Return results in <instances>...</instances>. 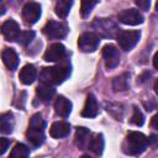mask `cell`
I'll use <instances>...</instances> for the list:
<instances>
[{
    "mask_svg": "<svg viewBox=\"0 0 158 158\" xmlns=\"http://www.w3.org/2000/svg\"><path fill=\"white\" fill-rule=\"evenodd\" d=\"M69 131H70V126L69 123L64 122V121H57L54 122L51 128H49V135L53 137V138H63L65 136L69 135Z\"/></svg>",
    "mask_w": 158,
    "mask_h": 158,
    "instance_id": "7c38bea8",
    "label": "cell"
},
{
    "mask_svg": "<svg viewBox=\"0 0 158 158\" xmlns=\"http://www.w3.org/2000/svg\"><path fill=\"white\" fill-rule=\"evenodd\" d=\"M28 156H30V149L22 143L15 144V147L12 148V151L10 153L11 158H25V157H28Z\"/></svg>",
    "mask_w": 158,
    "mask_h": 158,
    "instance_id": "603a6c76",
    "label": "cell"
},
{
    "mask_svg": "<svg viewBox=\"0 0 158 158\" xmlns=\"http://www.w3.org/2000/svg\"><path fill=\"white\" fill-rule=\"evenodd\" d=\"M54 110H56L57 115H59L62 117H67V116H69V114L72 111V102L68 99H65L64 96H58L54 102Z\"/></svg>",
    "mask_w": 158,
    "mask_h": 158,
    "instance_id": "5bb4252c",
    "label": "cell"
},
{
    "mask_svg": "<svg viewBox=\"0 0 158 158\" xmlns=\"http://www.w3.org/2000/svg\"><path fill=\"white\" fill-rule=\"evenodd\" d=\"M131 122L136 126H142L144 123V117H143V114L139 111V109H137V107L133 109V115H132Z\"/></svg>",
    "mask_w": 158,
    "mask_h": 158,
    "instance_id": "4316f807",
    "label": "cell"
},
{
    "mask_svg": "<svg viewBox=\"0 0 158 158\" xmlns=\"http://www.w3.org/2000/svg\"><path fill=\"white\" fill-rule=\"evenodd\" d=\"M99 112V105H98V101L95 99V96L93 94H89L86 96V101H85V105L81 110V116L83 117H88V118H93L98 115Z\"/></svg>",
    "mask_w": 158,
    "mask_h": 158,
    "instance_id": "8fae6325",
    "label": "cell"
},
{
    "mask_svg": "<svg viewBox=\"0 0 158 158\" xmlns=\"http://www.w3.org/2000/svg\"><path fill=\"white\" fill-rule=\"evenodd\" d=\"M54 93H56L54 88H53L52 85H47V84H41V85H38L37 89H36L37 96H38L40 100L43 101V102L49 101V100L53 98Z\"/></svg>",
    "mask_w": 158,
    "mask_h": 158,
    "instance_id": "d6986e66",
    "label": "cell"
},
{
    "mask_svg": "<svg viewBox=\"0 0 158 158\" xmlns=\"http://www.w3.org/2000/svg\"><path fill=\"white\" fill-rule=\"evenodd\" d=\"M65 56V47L62 43H53L44 52L43 59L46 62H57Z\"/></svg>",
    "mask_w": 158,
    "mask_h": 158,
    "instance_id": "30bf717a",
    "label": "cell"
},
{
    "mask_svg": "<svg viewBox=\"0 0 158 158\" xmlns=\"http://www.w3.org/2000/svg\"><path fill=\"white\" fill-rule=\"evenodd\" d=\"M2 62L10 70H15L19 65V57L16 52L11 48H5L2 51Z\"/></svg>",
    "mask_w": 158,
    "mask_h": 158,
    "instance_id": "9a60e30c",
    "label": "cell"
},
{
    "mask_svg": "<svg viewBox=\"0 0 158 158\" xmlns=\"http://www.w3.org/2000/svg\"><path fill=\"white\" fill-rule=\"evenodd\" d=\"M118 21L125 23V25H130V26H136L143 22V16L142 14L136 10V9H126L122 10L121 12H118L117 15Z\"/></svg>",
    "mask_w": 158,
    "mask_h": 158,
    "instance_id": "52a82bcc",
    "label": "cell"
},
{
    "mask_svg": "<svg viewBox=\"0 0 158 158\" xmlns=\"http://www.w3.org/2000/svg\"><path fill=\"white\" fill-rule=\"evenodd\" d=\"M15 120L11 112H5L0 115V132L2 133H11L14 130Z\"/></svg>",
    "mask_w": 158,
    "mask_h": 158,
    "instance_id": "2e32d148",
    "label": "cell"
},
{
    "mask_svg": "<svg viewBox=\"0 0 158 158\" xmlns=\"http://www.w3.org/2000/svg\"><path fill=\"white\" fill-rule=\"evenodd\" d=\"M114 89L115 91H125L128 89V74H122L114 79Z\"/></svg>",
    "mask_w": 158,
    "mask_h": 158,
    "instance_id": "44dd1931",
    "label": "cell"
},
{
    "mask_svg": "<svg viewBox=\"0 0 158 158\" xmlns=\"http://www.w3.org/2000/svg\"><path fill=\"white\" fill-rule=\"evenodd\" d=\"M149 144L148 137L142 132H130L126 137V142L123 144V152L131 156H137L142 153L147 146Z\"/></svg>",
    "mask_w": 158,
    "mask_h": 158,
    "instance_id": "7a4b0ae2",
    "label": "cell"
},
{
    "mask_svg": "<svg viewBox=\"0 0 158 158\" xmlns=\"http://www.w3.org/2000/svg\"><path fill=\"white\" fill-rule=\"evenodd\" d=\"M26 137L27 139L35 146V147H38L43 143L44 141V133H43V130H37V128H31L28 127V130L26 131Z\"/></svg>",
    "mask_w": 158,
    "mask_h": 158,
    "instance_id": "ac0fdd59",
    "label": "cell"
},
{
    "mask_svg": "<svg viewBox=\"0 0 158 158\" xmlns=\"http://www.w3.org/2000/svg\"><path fill=\"white\" fill-rule=\"evenodd\" d=\"M99 37L93 33V32H85L83 35L79 36V40H78V46H79V49L81 52H85V53H89V52H94L98 46H99Z\"/></svg>",
    "mask_w": 158,
    "mask_h": 158,
    "instance_id": "5b68a950",
    "label": "cell"
},
{
    "mask_svg": "<svg viewBox=\"0 0 158 158\" xmlns=\"http://www.w3.org/2000/svg\"><path fill=\"white\" fill-rule=\"evenodd\" d=\"M33 37H35L33 31H23V32H20V35L17 37V42L22 46H26L33 40Z\"/></svg>",
    "mask_w": 158,
    "mask_h": 158,
    "instance_id": "484cf974",
    "label": "cell"
},
{
    "mask_svg": "<svg viewBox=\"0 0 158 158\" xmlns=\"http://www.w3.org/2000/svg\"><path fill=\"white\" fill-rule=\"evenodd\" d=\"M136 5L141 9V10H148L149 6H151V0H135Z\"/></svg>",
    "mask_w": 158,
    "mask_h": 158,
    "instance_id": "f1b7e54d",
    "label": "cell"
},
{
    "mask_svg": "<svg viewBox=\"0 0 158 158\" xmlns=\"http://www.w3.org/2000/svg\"><path fill=\"white\" fill-rule=\"evenodd\" d=\"M141 32L139 31H120L117 35V42L121 49L131 51L139 41Z\"/></svg>",
    "mask_w": 158,
    "mask_h": 158,
    "instance_id": "3957f363",
    "label": "cell"
},
{
    "mask_svg": "<svg viewBox=\"0 0 158 158\" xmlns=\"http://www.w3.org/2000/svg\"><path fill=\"white\" fill-rule=\"evenodd\" d=\"M98 0H81V6H80V15L83 17L89 16V14L91 12V10L94 9V6L96 5Z\"/></svg>",
    "mask_w": 158,
    "mask_h": 158,
    "instance_id": "cb8c5ba5",
    "label": "cell"
},
{
    "mask_svg": "<svg viewBox=\"0 0 158 158\" xmlns=\"http://www.w3.org/2000/svg\"><path fill=\"white\" fill-rule=\"evenodd\" d=\"M36 77H37V70H36L35 65H32V64H26L25 67H22V69L20 70V75H19L20 81L25 85L32 84L35 81Z\"/></svg>",
    "mask_w": 158,
    "mask_h": 158,
    "instance_id": "4fadbf2b",
    "label": "cell"
},
{
    "mask_svg": "<svg viewBox=\"0 0 158 158\" xmlns=\"http://www.w3.org/2000/svg\"><path fill=\"white\" fill-rule=\"evenodd\" d=\"M156 120H157V116H153V117H152V127H153V128H157V126H156Z\"/></svg>",
    "mask_w": 158,
    "mask_h": 158,
    "instance_id": "4dcf8cb0",
    "label": "cell"
},
{
    "mask_svg": "<svg viewBox=\"0 0 158 158\" xmlns=\"http://www.w3.org/2000/svg\"><path fill=\"white\" fill-rule=\"evenodd\" d=\"M41 16V6L40 4L35 2V1H30L27 2L23 9H22V19L25 20L26 23L33 25L40 20Z\"/></svg>",
    "mask_w": 158,
    "mask_h": 158,
    "instance_id": "8992f818",
    "label": "cell"
},
{
    "mask_svg": "<svg viewBox=\"0 0 158 158\" xmlns=\"http://www.w3.org/2000/svg\"><path fill=\"white\" fill-rule=\"evenodd\" d=\"M44 126H46V122H44V120L42 118V115H41V114H35V115L30 118L28 127H31V128H37V130H43Z\"/></svg>",
    "mask_w": 158,
    "mask_h": 158,
    "instance_id": "d4e9b609",
    "label": "cell"
},
{
    "mask_svg": "<svg viewBox=\"0 0 158 158\" xmlns=\"http://www.w3.org/2000/svg\"><path fill=\"white\" fill-rule=\"evenodd\" d=\"M89 135H90V132H89L88 128H85V127H78L77 128V132H75V144L81 148L85 144V142L88 141Z\"/></svg>",
    "mask_w": 158,
    "mask_h": 158,
    "instance_id": "7402d4cb",
    "label": "cell"
},
{
    "mask_svg": "<svg viewBox=\"0 0 158 158\" xmlns=\"http://www.w3.org/2000/svg\"><path fill=\"white\" fill-rule=\"evenodd\" d=\"M148 77H149V73H148V72H146V73H143V74L138 78V81H139V83H144V81L147 80V78H148Z\"/></svg>",
    "mask_w": 158,
    "mask_h": 158,
    "instance_id": "f546056e",
    "label": "cell"
},
{
    "mask_svg": "<svg viewBox=\"0 0 158 158\" xmlns=\"http://www.w3.org/2000/svg\"><path fill=\"white\" fill-rule=\"evenodd\" d=\"M70 74V68L68 65H57L51 68H43L40 74V80L42 84L57 85L63 83Z\"/></svg>",
    "mask_w": 158,
    "mask_h": 158,
    "instance_id": "6da1fadb",
    "label": "cell"
},
{
    "mask_svg": "<svg viewBox=\"0 0 158 158\" xmlns=\"http://www.w3.org/2000/svg\"><path fill=\"white\" fill-rule=\"evenodd\" d=\"M102 58L107 69H114L118 65L120 62V53L118 49L114 44H106L102 48Z\"/></svg>",
    "mask_w": 158,
    "mask_h": 158,
    "instance_id": "ba28073f",
    "label": "cell"
},
{
    "mask_svg": "<svg viewBox=\"0 0 158 158\" xmlns=\"http://www.w3.org/2000/svg\"><path fill=\"white\" fill-rule=\"evenodd\" d=\"M73 0H58L57 5H56V14L57 16H59L60 19H64L68 16L70 7H72Z\"/></svg>",
    "mask_w": 158,
    "mask_h": 158,
    "instance_id": "ffe728a7",
    "label": "cell"
},
{
    "mask_svg": "<svg viewBox=\"0 0 158 158\" xmlns=\"http://www.w3.org/2000/svg\"><path fill=\"white\" fill-rule=\"evenodd\" d=\"M88 148H89L93 153L100 156V154L102 153V151H104V137H102V135H101V133L94 135V136L89 139Z\"/></svg>",
    "mask_w": 158,
    "mask_h": 158,
    "instance_id": "e0dca14e",
    "label": "cell"
},
{
    "mask_svg": "<svg viewBox=\"0 0 158 158\" xmlns=\"http://www.w3.org/2000/svg\"><path fill=\"white\" fill-rule=\"evenodd\" d=\"M9 146H10V141L7 138H1L0 137V156L4 154L7 151Z\"/></svg>",
    "mask_w": 158,
    "mask_h": 158,
    "instance_id": "83f0119b",
    "label": "cell"
},
{
    "mask_svg": "<svg viewBox=\"0 0 158 158\" xmlns=\"http://www.w3.org/2000/svg\"><path fill=\"white\" fill-rule=\"evenodd\" d=\"M0 31H1L2 36L6 38V41H16L17 37H19V35H20V32H21L19 23L15 20H12V19L6 20L1 25Z\"/></svg>",
    "mask_w": 158,
    "mask_h": 158,
    "instance_id": "9c48e42d",
    "label": "cell"
},
{
    "mask_svg": "<svg viewBox=\"0 0 158 158\" xmlns=\"http://www.w3.org/2000/svg\"><path fill=\"white\" fill-rule=\"evenodd\" d=\"M43 33L49 37V38H53V40H60V38H64L68 33V28L64 23L62 22H57V21H48L46 23V26L43 27Z\"/></svg>",
    "mask_w": 158,
    "mask_h": 158,
    "instance_id": "277c9868",
    "label": "cell"
}]
</instances>
